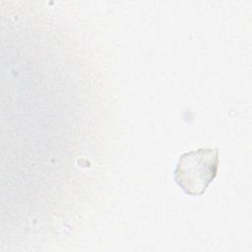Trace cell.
<instances>
[{
	"mask_svg": "<svg viewBox=\"0 0 252 252\" xmlns=\"http://www.w3.org/2000/svg\"><path fill=\"white\" fill-rule=\"evenodd\" d=\"M219 168V150L201 148L183 154L174 169V180L184 193L202 195L216 178Z\"/></svg>",
	"mask_w": 252,
	"mask_h": 252,
	"instance_id": "cell-1",
	"label": "cell"
}]
</instances>
